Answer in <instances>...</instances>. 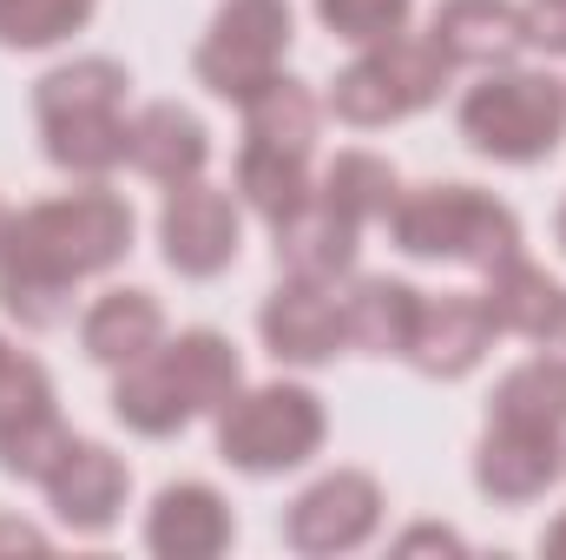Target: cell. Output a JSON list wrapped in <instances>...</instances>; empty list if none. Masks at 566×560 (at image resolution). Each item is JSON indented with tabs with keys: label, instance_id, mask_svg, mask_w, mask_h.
<instances>
[{
	"label": "cell",
	"instance_id": "cell-8",
	"mask_svg": "<svg viewBox=\"0 0 566 560\" xmlns=\"http://www.w3.org/2000/svg\"><path fill=\"white\" fill-rule=\"evenodd\" d=\"M283 53H290V0H224L191 66L218 100L244 106L283 73Z\"/></svg>",
	"mask_w": 566,
	"mask_h": 560
},
{
	"label": "cell",
	"instance_id": "cell-1",
	"mask_svg": "<svg viewBox=\"0 0 566 560\" xmlns=\"http://www.w3.org/2000/svg\"><path fill=\"white\" fill-rule=\"evenodd\" d=\"M133 251V205L99 178L86 191L27 205L0 238V310L27 330H60L73 310V283L113 271Z\"/></svg>",
	"mask_w": 566,
	"mask_h": 560
},
{
	"label": "cell",
	"instance_id": "cell-25",
	"mask_svg": "<svg viewBox=\"0 0 566 560\" xmlns=\"http://www.w3.org/2000/svg\"><path fill=\"white\" fill-rule=\"evenodd\" d=\"M488 416L534 422V428H566V363L560 356H527V363H514V370L494 383Z\"/></svg>",
	"mask_w": 566,
	"mask_h": 560
},
{
	"label": "cell",
	"instance_id": "cell-34",
	"mask_svg": "<svg viewBox=\"0 0 566 560\" xmlns=\"http://www.w3.org/2000/svg\"><path fill=\"white\" fill-rule=\"evenodd\" d=\"M560 251H566V205H560Z\"/></svg>",
	"mask_w": 566,
	"mask_h": 560
},
{
	"label": "cell",
	"instance_id": "cell-7",
	"mask_svg": "<svg viewBox=\"0 0 566 560\" xmlns=\"http://www.w3.org/2000/svg\"><path fill=\"white\" fill-rule=\"evenodd\" d=\"M448 73L454 66L428 33H396V40L363 46V60H349L336 73L329 106H336L343 126H396V120H409V113L441 100Z\"/></svg>",
	"mask_w": 566,
	"mask_h": 560
},
{
	"label": "cell",
	"instance_id": "cell-29",
	"mask_svg": "<svg viewBox=\"0 0 566 560\" xmlns=\"http://www.w3.org/2000/svg\"><path fill=\"white\" fill-rule=\"evenodd\" d=\"M521 33H527L534 53L566 60V0H527L521 7Z\"/></svg>",
	"mask_w": 566,
	"mask_h": 560
},
{
	"label": "cell",
	"instance_id": "cell-19",
	"mask_svg": "<svg viewBox=\"0 0 566 560\" xmlns=\"http://www.w3.org/2000/svg\"><path fill=\"white\" fill-rule=\"evenodd\" d=\"M133 165H139L145 178H158V185L205 178V165H211L205 120L191 106H178V100H151L139 120H133Z\"/></svg>",
	"mask_w": 566,
	"mask_h": 560
},
{
	"label": "cell",
	"instance_id": "cell-23",
	"mask_svg": "<svg viewBox=\"0 0 566 560\" xmlns=\"http://www.w3.org/2000/svg\"><path fill=\"white\" fill-rule=\"evenodd\" d=\"M316 120H323L316 93L303 80L277 73L258 100H244V145L271 152V158H310L316 152Z\"/></svg>",
	"mask_w": 566,
	"mask_h": 560
},
{
	"label": "cell",
	"instance_id": "cell-5",
	"mask_svg": "<svg viewBox=\"0 0 566 560\" xmlns=\"http://www.w3.org/2000/svg\"><path fill=\"white\" fill-rule=\"evenodd\" d=\"M454 120H461V139L474 145L481 158L541 165L566 139V80L494 66L481 86H468V100H461Z\"/></svg>",
	"mask_w": 566,
	"mask_h": 560
},
{
	"label": "cell",
	"instance_id": "cell-31",
	"mask_svg": "<svg viewBox=\"0 0 566 560\" xmlns=\"http://www.w3.org/2000/svg\"><path fill=\"white\" fill-rule=\"evenodd\" d=\"M0 548H46V535L27 521H0Z\"/></svg>",
	"mask_w": 566,
	"mask_h": 560
},
{
	"label": "cell",
	"instance_id": "cell-4",
	"mask_svg": "<svg viewBox=\"0 0 566 560\" xmlns=\"http://www.w3.org/2000/svg\"><path fill=\"white\" fill-rule=\"evenodd\" d=\"M389 238H396V251L428 258V265L494 271L501 258L521 251V218L481 185H416V191L396 198Z\"/></svg>",
	"mask_w": 566,
	"mask_h": 560
},
{
	"label": "cell",
	"instance_id": "cell-17",
	"mask_svg": "<svg viewBox=\"0 0 566 560\" xmlns=\"http://www.w3.org/2000/svg\"><path fill=\"white\" fill-rule=\"evenodd\" d=\"M428 40L448 53V66H474V73L514 66V53L527 46L514 0H441L428 20Z\"/></svg>",
	"mask_w": 566,
	"mask_h": 560
},
{
	"label": "cell",
	"instance_id": "cell-13",
	"mask_svg": "<svg viewBox=\"0 0 566 560\" xmlns=\"http://www.w3.org/2000/svg\"><path fill=\"white\" fill-rule=\"evenodd\" d=\"M40 488H46V508L60 515V528H73V535H106V528L119 521V508H126L133 475H126V462H119L113 448H99V442H66L60 462L40 475Z\"/></svg>",
	"mask_w": 566,
	"mask_h": 560
},
{
	"label": "cell",
	"instance_id": "cell-24",
	"mask_svg": "<svg viewBox=\"0 0 566 560\" xmlns=\"http://www.w3.org/2000/svg\"><path fill=\"white\" fill-rule=\"evenodd\" d=\"M316 191H323L343 218L376 225V218H389V211H396L402 178H396V165H389V158H376V152H336Z\"/></svg>",
	"mask_w": 566,
	"mask_h": 560
},
{
	"label": "cell",
	"instance_id": "cell-35",
	"mask_svg": "<svg viewBox=\"0 0 566 560\" xmlns=\"http://www.w3.org/2000/svg\"><path fill=\"white\" fill-rule=\"evenodd\" d=\"M0 238H7V205H0Z\"/></svg>",
	"mask_w": 566,
	"mask_h": 560
},
{
	"label": "cell",
	"instance_id": "cell-22",
	"mask_svg": "<svg viewBox=\"0 0 566 560\" xmlns=\"http://www.w3.org/2000/svg\"><path fill=\"white\" fill-rule=\"evenodd\" d=\"M481 303H488V323H494V336H527V343H541L547 336V323L560 317L566 290L534 258H501L494 271H488V290H481Z\"/></svg>",
	"mask_w": 566,
	"mask_h": 560
},
{
	"label": "cell",
	"instance_id": "cell-30",
	"mask_svg": "<svg viewBox=\"0 0 566 560\" xmlns=\"http://www.w3.org/2000/svg\"><path fill=\"white\" fill-rule=\"evenodd\" d=\"M396 554H461V535H448V528H409L396 541Z\"/></svg>",
	"mask_w": 566,
	"mask_h": 560
},
{
	"label": "cell",
	"instance_id": "cell-28",
	"mask_svg": "<svg viewBox=\"0 0 566 560\" xmlns=\"http://www.w3.org/2000/svg\"><path fill=\"white\" fill-rule=\"evenodd\" d=\"M409 13H416V0H316V20L336 40H356V46L409 33Z\"/></svg>",
	"mask_w": 566,
	"mask_h": 560
},
{
	"label": "cell",
	"instance_id": "cell-20",
	"mask_svg": "<svg viewBox=\"0 0 566 560\" xmlns=\"http://www.w3.org/2000/svg\"><path fill=\"white\" fill-rule=\"evenodd\" d=\"M416 317H422V290L402 278H356L343 297V330L369 356H409Z\"/></svg>",
	"mask_w": 566,
	"mask_h": 560
},
{
	"label": "cell",
	"instance_id": "cell-11",
	"mask_svg": "<svg viewBox=\"0 0 566 560\" xmlns=\"http://www.w3.org/2000/svg\"><path fill=\"white\" fill-rule=\"evenodd\" d=\"M158 245H165V265L178 278H218L238 265L244 218H238L231 191L191 178V185H171V198L158 211Z\"/></svg>",
	"mask_w": 566,
	"mask_h": 560
},
{
	"label": "cell",
	"instance_id": "cell-26",
	"mask_svg": "<svg viewBox=\"0 0 566 560\" xmlns=\"http://www.w3.org/2000/svg\"><path fill=\"white\" fill-rule=\"evenodd\" d=\"M310 158H271V152H238V198L264 218V225H283L303 198H310Z\"/></svg>",
	"mask_w": 566,
	"mask_h": 560
},
{
	"label": "cell",
	"instance_id": "cell-9",
	"mask_svg": "<svg viewBox=\"0 0 566 560\" xmlns=\"http://www.w3.org/2000/svg\"><path fill=\"white\" fill-rule=\"evenodd\" d=\"M66 442L73 435L53 403V376L0 336V468L13 481H40Z\"/></svg>",
	"mask_w": 566,
	"mask_h": 560
},
{
	"label": "cell",
	"instance_id": "cell-27",
	"mask_svg": "<svg viewBox=\"0 0 566 560\" xmlns=\"http://www.w3.org/2000/svg\"><path fill=\"white\" fill-rule=\"evenodd\" d=\"M99 0H0V46H60L66 33H80L93 20Z\"/></svg>",
	"mask_w": 566,
	"mask_h": 560
},
{
	"label": "cell",
	"instance_id": "cell-3",
	"mask_svg": "<svg viewBox=\"0 0 566 560\" xmlns=\"http://www.w3.org/2000/svg\"><path fill=\"white\" fill-rule=\"evenodd\" d=\"M126 66L106 53L66 60L33 86V113H40V139L60 172L80 178H106L133 158V120H126Z\"/></svg>",
	"mask_w": 566,
	"mask_h": 560
},
{
	"label": "cell",
	"instance_id": "cell-12",
	"mask_svg": "<svg viewBox=\"0 0 566 560\" xmlns=\"http://www.w3.org/2000/svg\"><path fill=\"white\" fill-rule=\"evenodd\" d=\"M560 475H566L560 428H534V422L488 416V435H481V448H474V481H481L488 501H501V508L541 501Z\"/></svg>",
	"mask_w": 566,
	"mask_h": 560
},
{
	"label": "cell",
	"instance_id": "cell-16",
	"mask_svg": "<svg viewBox=\"0 0 566 560\" xmlns=\"http://www.w3.org/2000/svg\"><path fill=\"white\" fill-rule=\"evenodd\" d=\"M231 508H224V495L218 488H205V481H171V488H158V501H151V515H145V548L158 560H211L231 548Z\"/></svg>",
	"mask_w": 566,
	"mask_h": 560
},
{
	"label": "cell",
	"instance_id": "cell-2",
	"mask_svg": "<svg viewBox=\"0 0 566 560\" xmlns=\"http://www.w3.org/2000/svg\"><path fill=\"white\" fill-rule=\"evenodd\" d=\"M244 390V363L238 343L218 330H178L171 343L158 336L139 363L119 370L113 383V416L126 422L133 435H178L185 422H198L205 409H224Z\"/></svg>",
	"mask_w": 566,
	"mask_h": 560
},
{
	"label": "cell",
	"instance_id": "cell-33",
	"mask_svg": "<svg viewBox=\"0 0 566 560\" xmlns=\"http://www.w3.org/2000/svg\"><path fill=\"white\" fill-rule=\"evenodd\" d=\"M541 548H547L554 560H566V515L554 521V528H547V535H541Z\"/></svg>",
	"mask_w": 566,
	"mask_h": 560
},
{
	"label": "cell",
	"instance_id": "cell-21",
	"mask_svg": "<svg viewBox=\"0 0 566 560\" xmlns=\"http://www.w3.org/2000/svg\"><path fill=\"white\" fill-rule=\"evenodd\" d=\"M158 336H165V310H158L151 290H106V297H93V310L80 317V343H86V356L106 363V370L139 363Z\"/></svg>",
	"mask_w": 566,
	"mask_h": 560
},
{
	"label": "cell",
	"instance_id": "cell-32",
	"mask_svg": "<svg viewBox=\"0 0 566 560\" xmlns=\"http://www.w3.org/2000/svg\"><path fill=\"white\" fill-rule=\"evenodd\" d=\"M541 343H547V356H560V363H566V303H560V317L547 323V336H541Z\"/></svg>",
	"mask_w": 566,
	"mask_h": 560
},
{
	"label": "cell",
	"instance_id": "cell-15",
	"mask_svg": "<svg viewBox=\"0 0 566 560\" xmlns=\"http://www.w3.org/2000/svg\"><path fill=\"white\" fill-rule=\"evenodd\" d=\"M494 343V323H488V303L481 290H441V297H422V317H416V336H409V363L422 376H468Z\"/></svg>",
	"mask_w": 566,
	"mask_h": 560
},
{
	"label": "cell",
	"instance_id": "cell-14",
	"mask_svg": "<svg viewBox=\"0 0 566 560\" xmlns=\"http://www.w3.org/2000/svg\"><path fill=\"white\" fill-rule=\"evenodd\" d=\"M258 330H264V350L277 363H303V370L329 363L349 343L343 297H329V283H316V278H283L264 297V310H258Z\"/></svg>",
	"mask_w": 566,
	"mask_h": 560
},
{
	"label": "cell",
	"instance_id": "cell-10",
	"mask_svg": "<svg viewBox=\"0 0 566 560\" xmlns=\"http://www.w3.org/2000/svg\"><path fill=\"white\" fill-rule=\"evenodd\" d=\"M376 528H382V481L363 468H336L310 481L283 515V541L296 554H356Z\"/></svg>",
	"mask_w": 566,
	"mask_h": 560
},
{
	"label": "cell",
	"instance_id": "cell-6",
	"mask_svg": "<svg viewBox=\"0 0 566 560\" xmlns=\"http://www.w3.org/2000/svg\"><path fill=\"white\" fill-rule=\"evenodd\" d=\"M329 435L323 396L303 383H264V390H238L218 409V455L244 475H283L303 468Z\"/></svg>",
	"mask_w": 566,
	"mask_h": 560
},
{
	"label": "cell",
	"instance_id": "cell-18",
	"mask_svg": "<svg viewBox=\"0 0 566 560\" xmlns=\"http://www.w3.org/2000/svg\"><path fill=\"white\" fill-rule=\"evenodd\" d=\"M277 231V265L290 278H316V283H336L349 265H356V238H363V225L356 218H343L323 191H310Z\"/></svg>",
	"mask_w": 566,
	"mask_h": 560
}]
</instances>
